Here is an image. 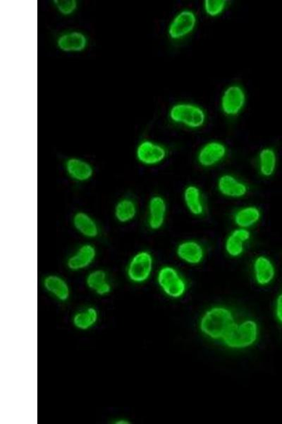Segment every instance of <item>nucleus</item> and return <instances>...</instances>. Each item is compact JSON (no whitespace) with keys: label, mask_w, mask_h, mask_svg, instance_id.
<instances>
[{"label":"nucleus","mask_w":282,"mask_h":424,"mask_svg":"<svg viewBox=\"0 0 282 424\" xmlns=\"http://www.w3.org/2000/svg\"><path fill=\"white\" fill-rule=\"evenodd\" d=\"M235 323L231 310L224 307H214L202 317L200 328L210 338L222 341Z\"/></svg>","instance_id":"nucleus-1"},{"label":"nucleus","mask_w":282,"mask_h":424,"mask_svg":"<svg viewBox=\"0 0 282 424\" xmlns=\"http://www.w3.org/2000/svg\"><path fill=\"white\" fill-rule=\"evenodd\" d=\"M169 118L173 123L188 129L203 128L207 121L206 110L200 105L191 103H178L169 111Z\"/></svg>","instance_id":"nucleus-2"},{"label":"nucleus","mask_w":282,"mask_h":424,"mask_svg":"<svg viewBox=\"0 0 282 424\" xmlns=\"http://www.w3.org/2000/svg\"><path fill=\"white\" fill-rule=\"evenodd\" d=\"M258 324L252 320L235 323L223 339L224 345L232 349H244L256 343L259 337Z\"/></svg>","instance_id":"nucleus-3"},{"label":"nucleus","mask_w":282,"mask_h":424,"mask_svg":"<svg viewBox=\"0 0 282 424\" xmlns=\"http://www.w3.org/2000/svg\"><path fill=\"white\" fill-rule=\"evenodd\" d=\"M154 261L152 254L148 250H141L130 260L127 274L129 279L135 284L146 282L153 272Z\"/></svg>","instance_id":"nucleus-4"},{"label":"nucleus","mask_w":282,"mask_h":424,"mask_svg":"<svg viewBox=\"0 0 282 424\" xmlns=\"http://www.w3.org/2000/svg\"><path fill=\"white\" fill-rule=\"evenodd\" d=\"M197 17L195 12L184 9L178 12L169 23L167 34L174 41H182L190 36L195 30Z\"/></svg>","instance_id":"nucleus-5"},{"label":"nucleus","mask_w":282,"mask_h":424,"mask_svg":"<svg viewBox=\"0 0 282 424\" xmlns=\"http://www.w3.org/2000/svg\"><path fill=\"white\" fill-rule=\"evenodd\" d=\"M246 103V94L241 85L235 83L226 88L220 99L223 114L230 118L238 117Z\"/></svg>","instance_id":"nucleus-6"},{"label":"nucleus","mask_w":282,"mask_h":424,"mask_svg":"<svg viewBox=\"0 0 282 424\" xmlns=\"http://www.w3.org/2000/svg\"><path fill=\"white\" fill-rule=\"evenodd\" d=\"M159 286L169 297H182L186 290V283L178 271L171 266L162 267L157 276Z\"/></svg>","instance_id":"nucleus-7"},{"label":"nucleus","mask_w":282,"mask_h":424,"mask_svg":"<svg viewBox=\"0 0 282 424\" xmlns=\"http://www.w3.org/2000/svg\"><path fill=\"white\" fill-rule=\"evenodd\" d=\"M137 160L145 165L153 166L163 162L167 157V150L162 145L151 140H144L135 151Z\"/></svg>","instance_id":"nucleus-8"},{"label":"nucleus","mask_w":282,"mask_h":424,"mask_svg":"<svg viewBox=\"0 0 282 424\" xmlns=\"http://www.w3.org/2000/svg\"><path fill=\"white\" fill-rule=\"evenodd\" d=\"M228 149L219 141L206 143L197 152V161L204 168H210L221 163L228 156Z\"/></svg>","instance_id":"nucleus-9"},{"label":"nucleus","mask_w":282,"mask_h":424,"mask_svg":"<svg viewBox=\"0 0 282 424\" xmlns=\"http://www.w3.org/2000/svg\"><path fill=\"white\" fill-rule=\"evenodd\" d=\"M97 250L91 243L80 245L67 261V267L73 272L82 271L89 267L96 261Z\"/></svg>","instance_id":"nucleus-10"},{"label":"nucleus","mask_w":282,"mask_h":424,"mask_svg":"<svg viewBox=\"0 0 282 424\" xmlns=\"http://www.w3.org/2000/svg\"><path fill=\"white\" fill-rule=\"evenodd\" d=\"M217 190L224 196L240 199L248 192V186L232 174H223L217 181Z\"/></svg>","instance_id":"nucleus-11"},{"label":"nucleus","mask_w":282,"mask_h":424,"mask_svg":"<svg viewBox=\"0 0 282 424\" xmlns=\"http://www.w3.org/2000/svg\"><path fill=\"white\" fill-rule=\"evenodd\" d=\"M65 171L72 180L78 183L89 181L94 174V167L89 161L76 157L66 161Z\"/></svg>","instance_id":"nucleus-12"},{"label":"nucleus","mask_w":282,"mask_h":424,"mask_svg":"<svg viewBox=\"0 0 282 424\" xmlns=\"http://www.w3.org/2000/svg\"><path fill=\"white\" fill-rule=\"evenodd\" d=\"M176 253L178 258L183 262L196 265L203 262L205 259L206 251L199 242L188 240L178 245Z\"/></svg>","instance_id":"nucleus-13"},{"label":"nucleus","mask_w":282,"mask_h":424,"mask_svg":"<svg viewBox=\"0 0 282 424\" xmlns=\"http://www.w3.org/2000/svg\"><path fill=\"white\" fill-rule=\"evenodd\" d=\"M167 205L164 197L153 196L148 205V225L152 231L162 228L166 216Z\"/></svg>","instance_id":"nucleus-14"},{"label":"nucleus","mask_w":282,"mask_h":424,"mask_svg":"<svg viewBox=\"0 0 282 424\" xmlns=\"http://www.w3.org/2000/svg\"><path fill=\"white\" fill-rule=\"evenodd\" d=\"M89 40L81 32L71 31L62 34L56 40L58 48L65 52H80L87 48Z\"/></svg>","instance_id":"nucleus-15"},{"label":"nucleus","mask_w":282,"mask_h":424,"mask_svg":"<svg viewBox=\"0 0 282 424\" xmlns=\"http://www.w3.org/2000/svg\"><path fill=\"white\" fill-rule=\"evenodd\" d=\"M251 238L249 230L237 228L232 231L224 243V249L232 258H239L245 251L246 245Z\"/></svg>","instance_id":"nucleus-16"},{"label":"nucleus","mask_w":282,"mask_h":424,"mask_svg":"<svg viewBox=\"0 0 282 424\" xmlns=\"http://www.w3.org/2000/svg\"><path fill=\"white\" fill-rule=\"evenodd\" d=\"M72 223L75 230L84 238L95 239L100 234L98 223L87 212H76L72 218Z\"/></svg>","instance_id":"nucleus-17"},{"label":"nucleus","mask_w":282,"mask_h":424,"mask_svg":"<svg viewBox=\"0 0 282 424\" xmlns=\"http://www.w3.org/2000/svg\"><path fill=\"white\" fill-rule=\"evenodd\" d=\"M254 276L260 286L271 284L276 276V269L272 261L265 256H259L253 262Z\"/></svg>","instance_id":"nucleus-18"},{"label":"nucleus","mask_w":282,"mask_h":424,"mask_svg":"<svg viewBox=\"0 0 282 424\" xmlns=\"http://www.w3.org/2000/svg\"><path fill=\"white\" fill-rule=\"evenodd\" d=\"M43 286L50 294L60 301H67L70 296L67 282L59 275L50 274L45 276Z\"/></svg>","instance_id":"nucleus-19"},{"label":"nucleus","mask_w":282,"mask_h":424,"mask_svg":"<svg viewBox=\"0 0 282 424\" xmlns=\"http://www.w3.org/2000/svg\"><path fill=\"white\" fill-rule=\"evenodd\" d=\"M184 201L188 212L195 216L205 214L206 207L201 190L195 185H188L184 191Z\"/></svg>","instance_id":"nucleus-20"},{"label":"nucleus","mask_w":282,"mask_h":424,"mask_svg":"<svg viewBox=\"0 0 282 424\" xmlns=\"http://www.w3.org/2000/svg\"><path fill=\"white\" fill-rule=\"evenodd\" d=\"M261 211L258 207L248 205L236 211L233 220L238 228L249 230L261 221Z\"/></svg>","instance_id":"nucleus-21"},{"label":"nucleus","mask_w":282,"mask_h":424,"mask_svg":"<svg viewBox=\"0 0 282 424\" xmlns=\"http://www.w3.org/2000/svg\"><path fill=\"white\" fill-rule=\"evenodd\" d=\"M87 287L100 296L108 295L111 291V285L108 280L107 274L103 270L91 272L86 279Z\"/></svg>","instance_id":"nucleus-22"},{"label":"nucleus","mask_w":282,"mask_h":424,"mask_svg":"<svg viewBox=\"0 0 282 424\" xmlns=\"http://www.w3.org/2000/svg\"><path fill=\"white\" fill-rule=\"evenodd\" d=\"M138 207L131 197H124L120 200L114 210L116 219L120 223L131 222L137 216Z\"/></svg>","instance_id":"nucleus-23"},{"label":"nucleus","mask_w":282,"mask_h":424,"mask_svg":"<svg viewBox=\"0 0 282 424\" xmlns=\"http://www.w3.org/2000/svg\"><path fill=\"white\" fill-rule=\"evenodd\" d=\"M277 155L272 148L262 149L259 154V167L261 176L265 178L272 177L276 169Z\"/></svg>","instance_id":"nucleus-24"},{"label":"nucleus","mask_w":282,"mask_h":424,"mask_svg":"<svg viewBox=\"0 0 282 424\" xmlns=\"http://www.w3.org/2000/svg\"><path fill=\"white\" fill-rule=\"evenodd\" d=\"M98 321V310L92 306L78 311L73 317L74 325L80 330H88L92 328Z\"/></svg>","instance_id":"nucleus-25"},{"label":"nucleus","mask_w":282,"mask_h":424,"mask_svg":"<svg viewBox=\"0 0 282 424\" xmlns=\"http://www.w3.org/2000/svg\"><path fill=\"white\" fill-rule=\"evenodd\" d=\"M228 6L226 0H206L204 3V10L210 17H217L222 14Z\"/></svg>","instance_id":"nucleus-26"},{"label":"nucleus","mask_w":282,"mask_h":424,"mask_svg":"<svg viewBox=\"0 0 282 424\" xmlns=\"http://www.w3.org/2000/svg\"><path fill=\"white\" fill-rule=\"evenodd\" d=\"M56 10L63 16H70L74 14L78 7L76 0H54Z\"/></svg>","instance_id":"nucleus-27"},{"label":"nucleus","mask_w":282,"mask_h":424,"mask_svg":"<svg viewBox=\"0 0 282 424\" xmlns=\"http://www.w3.org/2000/svg\"><path fill=\"white\" fill-rule=\"evenodd\" d=\"M274 314L276 321L282 325V292L280 293L275 301Z\"/></svg>","instance_id":"nucleus-28"},{"label":"nucleus","mask_w":282,"mask_h":424,"mask_svg":"<svg viewBox=\"0 0 282 424\" xmlns=\"http://www.w3.org/2000/svg\"><path fill=\"white\" fill-rule=\"evenodd\" d=\"M116 423L118 424H127L129 423L128 421L124 420V419H120L118 421H117Z\"/></svg>","instance_id":"nucleus-29"}]
</instances>
